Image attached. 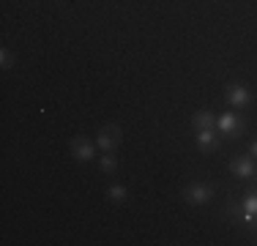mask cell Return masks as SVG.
I'll return each mask as SVG.
<instances>
[{
	"label": "cell",
	"mask_w": 257,
	"mask_h": 246,
	"mask_svg": "<svg viewBox=\"0 0 257 246\" xmlns=\"http://www.w3.org/2000/svg\"><path fill=\"white\" fill-rule=\"evenodd\" d=\"M107 197L112 202H128V189L120 186V183H112V186L107 189Z\"/></svg>",
	"instance_id": "9"
},
{
	"label": "cell",
	"mask_w": 257,
	"mask_h": 246,
	"mask_svg": "<svg viewBox=\"0 0 257 246\" xmlns=\"http://www.w3.org/2000/svg\"><path fill=\"white\" fill-rule=\"evenodd\" d=\"M254 162H252V156H235L230 162V172L232 175H238V178H243V181H246V178H254Z\"/></svg>",
	"instance_id": "6"
},
{
	"label": "cell",
	"mask_w": 257,
	"mask_h": 246,
	"mask_svg": "<svg viewBox=\"0 0 257 246\" xmlns=\"http://www.w3.org/2000/svg\"><path fill=\"white\" fill-rule=\"evenodd\" d=\"M254 178H257V170H254Z\"/></svg>",
	"instance_id": "14"
},
{
	"label": "cell",
	"mask_w": 257,
	"mask_h": 246,
	"mask_svg": "<svg viewBox=\"0 0 257 246\" xmlns=\"http://www.w3.org/2000/svg\"><path fill=\"white\" fill-rule=\"evenodd\" d=\"M197 148L203 153H213V151H219V145H222V137H219V132L216 129H205V132H197Z\"/></svg>",
	"instance_id": "5"
},
{
	"label": "cell",
	"mask_w": 257,
	"mask_h": 246,
	"mask_svg": "<svg viewBox=\"0 0 257 246\" xmlns=\"http://www.w3.org/2000/svg\"><path fill=\"white\" fill-rule=\"evenodd\" d=\"M241 208L257 216V189H254V186H252V189H246V197H243V205H241Z\"/></svg>",
	"instance_id": "11"
},
{
	"label": "cell",
	"mask_w": 257,
	"mask_h": 246,
	"mask_svg": "<svg viewBox=\"0 0 257 246\" xmlns=\"http://www.w3.org/2000/svg\"><path fill=\"white\" fill-rule=\"evenodd\" d=\"M99 167H101L104 175H112V172L118 170V159L112 156V151H109V153H104V156L99 159Z\"/></svg>",
	"instance_id": "10"
},
{
	"label": "cell",
	"mask_w": 257,
	"mask_h": 246,
	"mask_svg": "<svg viewBox=\"0 0 257 246\" xmlns=\"http://www.w3.org/2000/svg\"><path fill=\"white\" fill-rule=\"evenodd\" d=\"M71 153L77 162H90L93 159V143L88 137H74L71 140Z\"/></svg>",
	"instance_id": "7"
},
{
	"label": "cell",
	"mask_w": 257,
	"mask_h": 246,
	"mask_svg": "<svg viewBox=\"0 0 257 246\" xmlns=\"http://www.w3.org/2000/svg\"><path fill=\"white\" fill-rule=\"evenodd\" d=\"M17 63V58H14V55H11V49H0V66H3V69H11V66H14Z\"/></svg>",
	"instance_id": "12"
},
{
	"label": "cell",
	"mask_w": 257,
	"mask_h": 246,
	"mask_svg": "<svg viewBox=\"0 0 257 246\" xmlns=\"http://www.w3.org/2000/svg\"><path fill=\"white\" fill-rule=\"evenodd\" d=\"M246 129V118L241 112H224L222 118H216V132L227 140H238Z\"/></svg>",
	"instance_id": "1"
},
{
	"label": "cell",
	"mask_w": 257,
	"mask_h": 246,
	"mask_svg": "<svg viewBox=\"0 0 257 246\" xmlns=\"http://www.w3.org/2000/svg\"><path fill=\"white\" fill-rule=\"evenodd\" d=\"M213 194H216V189L211 183H189L183 189V202H189V205H205Z\"/></svg>",
	"instance_id": "3"
},
{
	"label": "cell",
	"mask_w": 257,
	"mask_h": 246,
	"mask_svg": "<svg viewBox=\"0 0 257 246\" xmlns=\"http://www.w3.org/2000/svg\"><path fill=\"white\" fill-rule=\"evenodd\" d=\"M192 129L194 132H205V129H216V118H213L211 109H200L192 115Z\"/></svg>",
	"instance_id": "8"
},
{
	"label": "cell",
	"mask_w": 257,
	"mask_h": 246,
	"mask_svg": "<svg viewBox=\"0 0 257 246\" xmlns=\"http://www.w3.org/2000/svg\"><path fill=\"white\" fill-rule=\"evenodd\" d=\"M249 153H252V156L257 159V140H254V143H252V145H249Z\"/></svg>",
	"instance_id": "13"
},
{
	"label": "cell",
	"mask_w": 257,
	"mask_h": 246,
	"mask_svg": "<svg viewBox=\"0 0 257 246\" xmlns=\"http://www.w3.org/2000/svg\"><path fill=\"white\" fill-rule=\"evenodd\" d=\"M224 101H227L232 109H243V107H249V104H252V93H249V88L232 82V85L224 88Z\"/></svg>",
	"instance_id": "4"
},
{
	"label": "cell",
	"mask_w": 257,
	"mask_h": 246,
	"mask_svg": "<svg viewBox=\"0 0 257 246\" xmlns=\"http://www.w3.org/2000/svg\"><path fill=\"white\" fill-rule=\"evenodd\" d=\"M120 143H123V129L118 123H109V126H101L99 129V137H96V145L101 148V153H109L115 151Z\"/></svg>",
	"instance_id": "2"
}]
</instances>
